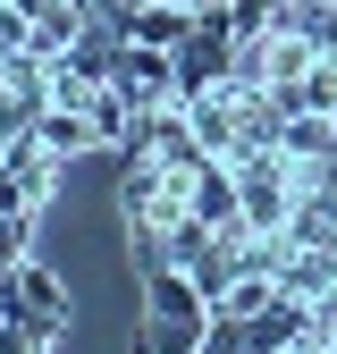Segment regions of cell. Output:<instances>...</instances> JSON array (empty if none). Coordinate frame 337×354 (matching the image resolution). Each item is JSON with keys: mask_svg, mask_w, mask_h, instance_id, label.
Listing matches in <instances>:
<instances>
[{"mask_svg": "<svg viewBox=\"0 0 337 354\" xmlns=\"http://www.w3.org/2000/svg\"><path fill=\"white\" fill-rule=\"evenodd\" d=\"M17 287H26V304H34V313H42V321H59V329H68V287H59L51 270H42V261H34V253L17 261Z\"/></svg>", "mask_w": 337, "mask_h": 354, "instance_id": "5", "label": "cell"}, {"mask_svg": "<svg viewBox=\"0 0 337 354\" xmlns=\"http://www.w3.org/2000/svg\"><path fill=\"white\" fill-rule=\"evenodd\" d=\"M34 136H42V144H51V152L68 160V152H93V144H102V127H93V110H76V102H51V110L34 118Z\"/></svg>", "mask_w": 337, "mask_h": 354, "instance_id": "4", "label": "cell"}, {"mask_svg": "<svg viewBox=\"0 0 337 354\" xmlns=\"http://www.w3.org/2000/svg\"><path fill=\"white\" fill-rule=\"evenodd\" d=\"M59 337H68L59 321H34V313L26 321H0V354H51Z\"/></svg>", "mask_w": 337, "mask_h": 354, "instance_id": "6", "label": "cell"}, {"mask_svg": "<svg viewBox=\"0 0 337 354\" xmlns=\"http://www.w3.org/2000/svg\"><path fill=\"white\" fill-rule=\"evenodd\" d=\"M202 26V9H186V0H144L135 17H126V42H152V51H177V42Z\"/></svg>", "mask_w": 337, "mask_h": 354, "instance_id": "2", "label": "cell"}, {"mask_svg": "<svg viewBox=\"0 0 337 354\" xmlns=\"http://www.w3.org/2000/svg\"><path fill=\"white\" fill-rule=\"evenodd\" d=\"M26 253H34V211H17V219H0V270H17Z\"/></svg>", "mask_w": 337, "mask_h": 354, "instance_id": "7", "label": "cell"}, {"mask_svg": "<svg viewBox=\"0 0 337 354\" xmlns=\"http://www.w3.org/2000/svg\"><path fill=\"white\" fill-rule=\"evenodd\" d=\"M118 93L126 102H135V110H168V102H177V51H152V42H126V51H118Z\"/></svg>", "mask_w": 337, "mask_h": 354, "instance_id": "1", "label": "cell"}, {"mask_svg": "<svg viewBox=\"0 0 337 354\" xmlns=\"http://www.w3.org/2000/svg\"><path fill=\"white\" fill-rule=\"evenodd\" d=\"M0 51H34V17L17 0H0Z\"/></svg>", "mask_w": 337, "mask_h": 354, "instance_id": "8", "label": "cell"}, {"mask_svg": "<svg viewBox=\"0 0 337 354\" xmlns=\"http://www.w3.org/2000/svg\"><path fill=\"white\" fill-rule=\"evenodd\" d=\"M17 211H42V203L26 194V177H17L9 160H0V219H17Z\"/></svg>", "mask_w": 337, "mask_h": 354, "instance_id": "9", "label": "cell"}, {"mask_svg": "<svg viewBox=\"0 0 337 354\" xmlns=\"http://www.w3.org/2000/svg\"><path fill=\"white\" fill-rule=\"evenodd\" d=\"M0 160H9V169L26 177V194H34V203H51V177H59V152L42 144L34 127H26V136H0Z\"/></svg>", "mask_w": 337, "mask_h": 354, "instance_id": "3", "label": "cell"}]
</instances>
